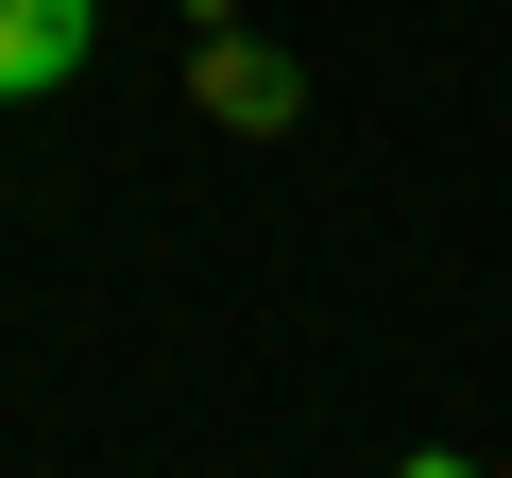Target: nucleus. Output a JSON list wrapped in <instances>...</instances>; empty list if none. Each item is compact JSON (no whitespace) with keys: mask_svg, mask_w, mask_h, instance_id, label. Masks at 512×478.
<instances>
[{"mask_svg":"<svg viewBox=\"0 0 512 478\" xmlns=\"http://www.w3.org/2000/svg\"><path fill=\"white\" fill-rule=\"evenodd\" d=\"M103 35V0H0V103H52Z\"/></svg>","mask_w":512,"mask_h":478,"instance_id":"f257e3e1","label":"nucleus"},{"mask_svg":"<svg viewBox=\"0 0 512 478\" xmlns=\"http://www.w3.org/2000/svg\"><path fill=\"white\" fill-rule=\"evenodd\" d=\"M205 120L274 137V120H291V69H274V52H205Z\"/></svg>","mask_w":512,"mask_h":478,"instance_id":"f03ea898","label":"nucleus"},{"mask_svg":"<svg viewBox=\"0 0 512 478\" xmlns=\"http://www.w3.org/2000/svg\"><path fill=\"white\" fill-rule=\"evenodd\" d=\"M410 478H478V461H410Z\"/></svg>","mask_w":512,"mask_h":478,"instance_id":"7ed1b4c3","label":"nucleus"}]
</instances>
